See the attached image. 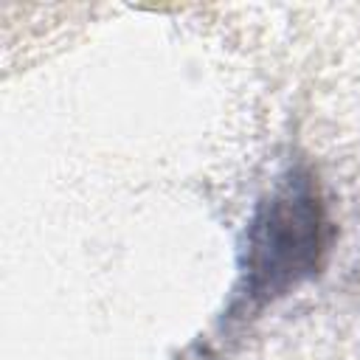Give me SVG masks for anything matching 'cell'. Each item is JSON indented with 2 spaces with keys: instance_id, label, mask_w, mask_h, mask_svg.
I'll use <instances>...</instances> for the list:
<instances>
[{
  "instance_id": "cell-1",
  "label": "cell",
  "mask_w": 360,
  "mask_h": 360,
  "mask_svg": "<svg viewBox=\"0 0 360 360\" xmlns=\"http://www.w3.org/2000/svg\"><path fill=\"white\" fill-rule=\"evenodd\" d=\"M329 248V219L309 169L290 166L259 200L242 248L231 312L248 315L315 276Z\"/></svg>"
}]
</instances>
